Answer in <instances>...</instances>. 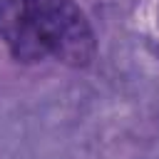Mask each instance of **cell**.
I'll use <instances>...</instances> for the list:
<instances>
[{
    "mask_svg": "<svg viewBox=\"0 0 159 159\" xmlns=\"http://www.w3.org/2000/svg\"><path fill=\"white\" fill-rule=\"evenodd\" d=\"M25 15L47 57L87 70L97 57V32L77 0H22Z\"/></svg>",
    "mask_w": 159,
    "mask_h": 159,
    "instance_id": "obj_1",
    "label": "cell"
},
{
    "mask_svg": "<svg viewBox=\"0 0 159 159\" xmlns=\"http://www.w3.org/2000/svg\"><path fill=\"white\" fill-rule=\"evenodd\" d=\"M0 42L20 65L45 62L47 55L25 15L22 0H0Z\"/></svg>",
    "mask_w": 159,
    "mask_h": 159,
    "instance_id": "obj_2",
    "label": "cell"
},
{
    "mask_svg": "<svg viewBox=\"0 0 159 159\" xmlns=\"http://www.w3.org/2000/svg\"><path fill=\"white\" fill-rule=\"evenodd\" d=\"M157 25H159V2H157Z\"/></svg>",
    "mask_w": 159,
    "mask_h": 159,
    "instance_id": "obj_3",
    "label": "cell"
}]
</instances>
